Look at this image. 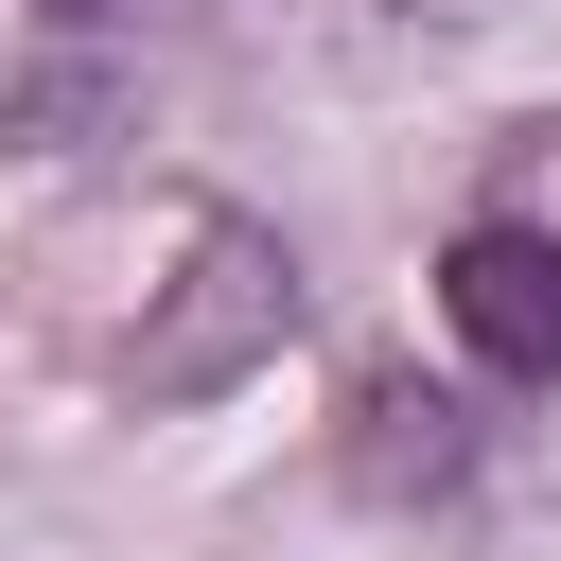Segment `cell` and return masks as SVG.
Masks as SVG:
<instances>
[{
    "label": "cell",
    "mask_w": 561,
    "mask_h": 561,
    "mask_svg": "<svg viewBox=\"0 0 561 561\" xmlns=\"http://www.w3.org/2000/svg\"><path fill=\"white\" fill-rule=\"evenodd\" d=\"M298 333V263L263 245V228H193V298L140 333V403H193V386H228L245 351H280Z\"/></svg>",
    "instance_id": "obj_1"
},
{
    "label": "cell",
    "mask_w": 561,
    "mask_h": 561,
    "mask_svg": "<svg viewBox=\"0 0 561 561\" xmlns=\"http://www.w3.org/2000/svg\"><path fill=\"white\" fill-rule=\"evenodd\" d=\"M438 316H456V351H473L491 386H561V228L473 210V228L438 245Z\"/></svg>",
    "instance_id": "obj_2"
},
{
    "label": "cell",
    "mask_w": 561,
    "mask_h": 561,
    "mask_svg": "<svg viewBox=\"0 0 561 561\" xmlns=\"http://www.w3.org/2000/svg\"><path fill=\"white\" fill-rule=\"evenodd\" d=\"M456 473H473V421H456L438 386H368V403H351V491L403 508V491H456Z\"/></svg>",
    "instance_id": "obj_3"
},
{
    "label": "cell",
    "mask_w": 561,
    "mask_h": 561,
    "mask_svg": "<svg viewBox=\"0 0 561 561\" xmlns=\"http://www.w3.org/2000/svg\"><path fill=\"white\" fill-rule=\"evenodd\" d=\"M35 18H70V35H88V18H123V0H35Z\"/></svg>",
    "instance_id": "obj_4"
},
{
    "label": "cell",
    "mask_w": 561,
    "mask_h": 561,
    "mask_svg": "<svg viewBox=\"0 0 561 561\" xmlns=\"http://www.w3.org/2000/svg\"><path fill=\"white\" fill-rule=\"evenodd\" d=\"M456 18H473V0H456Z\"/></svg>",
    "instance_id": "obj_5"
}]
</instances>
